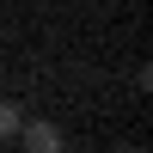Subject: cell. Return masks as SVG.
Listing matches in <instances>:
<instances>
[{"label":"cell","instance_id":"1","mask_svg":"<svg viewBox=\"0 0 153 153\" xmlns=\"http://www.w3.org/2000/svg\"><path fill=\"white\" fill-rule=\"evenodd\" d=\"M19 147H31V153H55L61 147V129L55 123H31V117H19V135H12Z\"/></svg>","mask_w":153,"mask_h":153},{"label":"cell","instance_id":"2","mask_svg":"<svg viewBox=\"0 0 153 153\" xmlns=\"http://www.w3.org/2000/svg\"><path fill=\"white\" fill-rule=\"evenodd\" d=\"M19 117H25V110L12 104V98H0V141H12V135H19Z\"/></svg>","mask_w":153,"mask_h":153}]
</instances>
